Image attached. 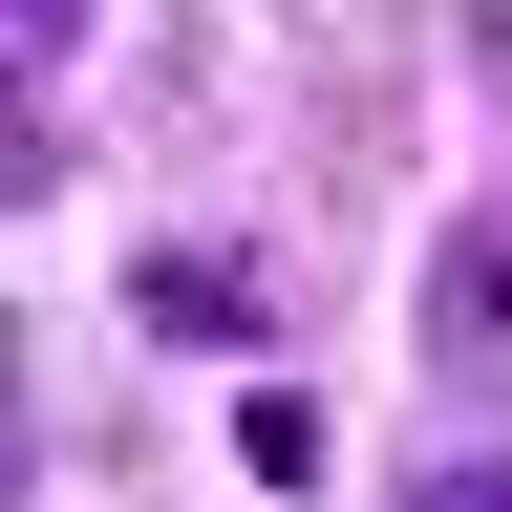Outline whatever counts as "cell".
Returning <instances> with one entry per match:
<instances>
[{"instance_id":"cell-1","label":"cell","mask_w":512,"mask_h":512,"mask_svg":"<svg viewBox=\"0 0 512 512\" xmlns=\"http://www.w3.org/2000/svg\"><path fill=\"white\" fill-rule=\"evenodd\" d=\"M427 363L448 384H512V214H470V235L427 256Z\"/></svg>"},{"instance_id":"cell-3","label":"cell","mask_w":512,"mask_h":512,"mask_svg":"<svg viewBox=\"0 0 512 512\" xmlns=\"http://www.w3.org/2000/svg\"><path fill=\"white\" fill-rule=\"evenodd\" d=\"M235 470H256V491H299V470H320V406H299V384H256V406H235Z\"/></svg>"},{"instance_id":"cell-4","label":"cell","mask_w":512,"mask_h":512,"mask_svg":"<svg viewBox=\"0 0 512 512\" xmlns=\"http://www.w3.org/2000/svg\"><path fill=\"white\" fill-rule=\"evenodd\" d=\"M427 512H512V470H448V491H427Z\"/></svg>"},{"instance_id":"cell-5","label":"cell","mask_w":512,"mask_h":512,"mask_svg":"<svg viewBox=\"0 0 512 512\" xmlns=\"http://www.w3.org/2000/svg\"><path fill=\"white\" fill-rule=\"evenodd\" d=\"M22 22H86V0H22Z\"/></svg>"},{"instance_id":"cell-2","label":"cell","mask_w":512,"mask_h":512,"mask_svg":"<svg viewBox=\"0 0 512 512\" xmlns=\"http://www.w3.org/2000/svg\"><path fill=\"white\" fill-rule=\"evenodd\" d=\"M150 320H171V342H235L256 278H235V256H150Z\"/></svg>"}]
</instances>
